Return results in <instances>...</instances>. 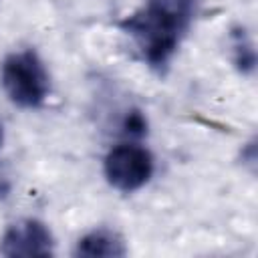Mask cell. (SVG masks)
<instances>
[{
  "mask_svg": "<svg viewBox=\"0 0 258 258\" xmlns=\"http://www.w3.org/2000/svg\"><path fill=\"white\" fill-rule=\"evenodd\" d=\"M198 6L200 0H145L119 22V30L131 38L141 60L163 75L189 32Z\"/></svg>",
  "mask_w": 258,
  "mask_h": 258,
  "instance_id": "6da1fadb",
  "label": "cell"
},
{
  "mask_svg": "<svg viewBox=\"0 0 258 258\" xmlns=\"http://www.w3.org/2000/svg\"><path fill=\"white\" fill-rule=\"evenodd\" d=\"M0 83L6 97L20 109H38L50 95V75L32 48L14 50L2 60Z\"/></svg>",
  "mask_w": 258,
  "mask_h": 258,
  "instance_id": "7a4b0ae2",
  "label": "cell"
},
{
  "mask_svg": "<svg viewBox=\"0 0 258 258\" xmlns=\"http://www.w3.org/2000/svg\"><path fill=\"white\" fill-rule=\"evenodd\" d=\"M155 171L151 151L137 141L113 145L103 159V173L111 187L123 194H133L149 183Z\"/></svg>",
  "mask_w": 258,
  "mask_h": 258,
  "instance_id": "3957f363",
  "label": "cell"
},
{
  "mask_svg": "<svg viewBox=\"0 0 258 258\" xmlns=\"http://www.w3.org/2000/svg\"><path fill=\"white\" fill-rule=\"evenodd\" d=\"M0 254L8 258H34L54 254V236L50 228L36 218L12 222L0 238Z\"/></svg>",
  "mask_w": 258,
  "mask_h": 258,
  "instance_id": "277c9868",
  "label": "cell"
},
{
  "mask_svg": "<svg viewBox=\"0 0 258 258\" xmlns=\"http://www.w3.org/2000/svg\"><path fill=\"white\" fill-rule=\"evenodd\" d=\"M127 254V246L123 238L107 228L91 230L83 238H79L75 246V256L83 258H119Z\"/></svg>",
  "mask_w": 258,
  "mask_h": 258,
  "instance_id": "5b68a950",
  "label": "cell"
},
{
  "mask_svg": "<svg viewBox=\"0 0 258 258\" xmlns=\"http://www.w3.org/2000/svg\"><path fill=\"white\" fill-rule=\"evenodd\" d=\"M232 48H234V62L240 69V73H252L254 64H256V52L252 48V42L246 38L244 30L234 32Z\"/></svg>",
  "mask_w": 258,
  "mask_h": 258,
  "instance_id": "8992f818",
  "label": "cell"
},
{
  "mask_svg": "<svg viewBox=\"0 0 258 258\" xmlns=\"http://www.w3.org/2000/svg\"><path fill=\"white\" fill-rule=\"evenodd\" d=\"M0 143H2V127H0Z\"/></svg>",
  "mask_w": 258,
  "mask_h": 258,
  "instance_id": "52a82bcc",
  "label": "cell"
}]
</instances>
